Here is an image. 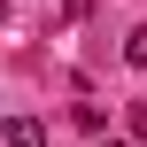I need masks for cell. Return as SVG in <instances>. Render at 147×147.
Here are the masks:
<instances>
[{"mask_svg": "<svg viewBox=\"0 0 147 147\" xmlns=\"http://www.w3.org/2000/svg\"><path fill=\"white\" fill-rule=\"evenodd\" d=\"M8 147H47V124L39 116H8Z\"/></svg>", "mask_w": 147, "mask_h": 147, "instance_id": "cell-1", "label": "cell"}, {"mask_svg": "<svg viewBox=\"0 0 147 147\" xmlns=\"http://www.w3.org/2000/svg\"><path fill=\"white\" fill-rule=\"evenodd\" d=\"M124 62H132V70H147V23L132 31V39H124Z\"/></svg>", "mask_w": 147, "mask_h": 147, "instance_id": "cell-2", "label": "cell"}, {"mask_svg": "<svg viewBox=\"0 0 147 147\" xmlns=\"http://www.w3.org/2000/svg\"><path fill=\"white\" fill-rule=\"evenodd\" d=\"M132 132H147V101H132Z\"/></svg>", "mask_w": 147, "mask_h": 147, "instance_id": "cell-3", "label": "cell"}, {"mask_svg": "<svg viewBox=\"0 0 147 147\" xmlns=\"http://www.w3.org/2000/svg\"><path fill=\"white\" fill-rule=\"evenodd\" d=\"M0 23H8V0H0Z\"/></svg>", "mask_w": 147, "mask_h": 147, "instance_id": "cell-4", "label": "cell"}, {"mask_svg": "<svg viewBox=\"0 0 147 147\" xmlns=\"http://www.w3.org/2000/svg\"><path fill=\"white\" fill-rule=\"evenodd\" d=\"M109 147H124V140H109Z\"/></svg>", "mask_w": 147, "mask_h": 147, "instance_id": "cell-5", "label": "cell"}]
</instances>
